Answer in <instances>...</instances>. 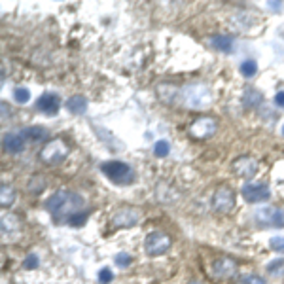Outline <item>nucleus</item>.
<instances>
[{"label":"nucleus","mask_w":284,"mask_h":284,"mask_svg":"<svg viewBox=\"0 0 284 284\" xmlns=\"http://www.w3.org/2000/svg\"><path fill=\"white\" fill-rule=\"evenodd\" d=\"M82 205H84V199L80 197V195L61 190V192L53 193L51 197L47 199L46 209L49 211V214H51L53 218L59 220L65 214H68V218H70L74 212H78L76 209H80Z\"/></svg>","instance_id":"obj_1"},{"label":"nucleus","mask_w":284,"mask_h":284,"mask_svg":"<svg viewBox=\"0 0 284 284\" xmlns=\"http://www.w3.org/2000/svg\"><path fill=\"white\" fill-rule=\"evenodd\" d=\"M182 102L184 106L192 108V110H203L212 102V93L209 86L195 82V84H188L182 89Z\"/></svg>","instance_id":"obj_2"},{"label":"nucleus","mask_w":284,"mask_h":284,"mask_svg":"<svg viewBox=\"0 0 284 284\" xmlns=\"http://www.w3.org/2000/svg\"><path fill=\"white\" fill-rule=\"evenodd\" d=\"M100 171L110 182L118 186H129L135 180L133 167L123 163V161H106V163L100 165Z\"/></svg>","instance_id":"obj_3"},{"label":"nucleus","mask_w":284,"mask_h":284,"mask_svg":"<svg viewBox=\"0 0 284 284\" xmlns=\"http://www.w3.org/2000/svg\"><path fill=\"white\" fill-rule=\"evenodd\" d=\"M140 209L137 206H119L112 212L110 216V224L116 227V229H123V227H133V225L139 224L140 220Z\"/></svg>","instance_id":"obj_4"},{"label":"nucleus","mask_w":284,"mask_h":284,"mask_svg":"<svg viewBox=\"0 0 284 284\" xmlns=\"http://www.w3.org/2000/svg\"><path fill=\"white\" fill-rule=\"evenodd\" d=\"M68 156V146L61 139L49 140L42 150H40V159L47 165H57Z\"/></svg>","instance_id":"obj_5"},{"label":"nucleus","mask_w":284,"mask_h":284,"mask_svg":"<svg viewBox=\"0 0 284 284\" xmlns=\"http://www.w3.org/2000/svg\"><path fill=\"white\" fill-rule=\"evenodd\" d=\"M172 241L165 231H152L144 241V248L150 256H161L171 248Z\"/></svg>","instance_id":"obj_6"},{"label":"nucleus","mask_w":284,"mask_h":284,"mask_svg":"<svg viewBox=\"0 0 284 284\" xmlns=\"http://www.w3.org/2000/svg\"><path fill=\"white\" fill-rule=\"evenodd\" d=\"M254 218L260 225H275V227H284V209H275V206H262L254 212Z\"/></svg>","instance_id":"obj_7"},{"label":"nucleus","mask_w":284,"mask_h":284,"mask_svg":"<svg viewBox=\"0 0 284 284\" xmlns=\"http://www.w3.org/2000/svg\"><path fill=\"white\" fill-rule=\"evenodd\" d=\"M233 206H235V193L227 186L218 188L214 197H212V209L220 214H227V212L233 211Z\"/></svg>","instance_id":"obj_8"},{"label":"nucleus","mask_w":284,"mask_h":284,"mask_svg":"<svg viewBox=\"0 0 284 284\" xmlns=\"http://www.w3.org/2000/svg\"><path fill=\"white\" fill-rule=\"evenodd\" d=\"M216 133V119L214 118H199L190 125V135L197 140H205Z\"/></svg>","instance_id":"obj_9"},{"label":"nucleus","mask_w":284,"mask_h":284,"mask_svg":"<svg viewBox=\"0 0 284 284\" xmlns=\"http://www.w3.org/2000/svg\"><path fill=\"white\" fill-rule=\"evenodd\" d=\"M243 197L248 201V203H260V201H265L269 197V186L265 182H252V184H245L243 186Z\"/></svg>","instance_id":"obj_10"},{"label":"nucleus","mask_w":284,"mask_h":284,"mask_svg":"<svg viewBox=\"0 0 284 284\" xmlns=\"http://www.w3.org/2000/svg\"><path fill=\"white\" fill-rule=\"evenodd\" d=\"M231 171L235 172L237 176H243V178H252V176L258 172V163H256V159L250 158V156H241L239 159L233 161Z\"/></svg>","instance_id":"obj_11"},{"label":"nucleus","mask_w":284,"mask_h":284,"mask_svg":"<svg viewBox=\"0 0 284 284\" xmlns=\"http://www.w3.org/2000/svg\"><path fill=\"white\" fill-rule=\"evenodd\" d=\"M212 271L218 278H231L237 273V264L231 258H218L212 264Z\"/></svg>","instance_id":"obj_12"},{"label":"nucleus","mask_w":284,"mask_h":284,"mask_svg":"<svg viewBox=\"0 0 284 284\" xmlns=\"http://www.w3.org/2000/svg\"><path fill=\"white\" fill-rule=\"evenodd\" d=\"M36 108L40 112L47 114V116H55L59 112V97L55 93H44L38 100H36Z\"/></svg>","instance_id":"obj_13"},{"label":"nucleus","mask_w":284,"mask_h":284,"mask_svg":"<svg viewBox=\"0 0 284 284\" xmlns=\"http://www.w3.org/2000/svg\"><path fill=\"white\" fill-rule=\"evenodd\" d=\"M19 233H21L19 220L15 218L13 214H4L2 216V235H4V239L13 241V239L19 237Z\"/></svg>","instance_id":"obj_14"},{"label":"nucleus","mask_w":284,"mask_h":284,"mask_svg":"<svg viewBox=\"0 0 284 284\" xmlns=\"http://www.w3.org/2000/svg\"><path fill=\"white\" fill-rule=\"evenodd\" d=\"M158 97H159V100H163L165 105H174V102L178 100V97H182V91H180L176 86H172V84H159Z\"/></svg>","instance_id":"obj_15"},{"label":"nucleus","mask_w":284,"mask_h":284,"mask_svg":"<svg viewBox=\"0 0 284 284\" xmlns=\"http://www.w3.org/2000/svg\"><path fill=\"white\" fill-rule=\"evenodd\" d=\"M4 150H8L10 153H21L25 150V140L21 135H13L8 133L4 135Z\"/></svg>","instance_id":"obj_16"},{"label":"nucleus","mask_w":284,"mask_h":284,"mask_svg":"<svg viewBox=\"0 0 284 284\" xmlns=\"http://www.w3.org/2000/svg\"><path fill=\"white\" fill-rule=\"evenodd\" d=\"M211 46L214 49H218V51H224V53H229L233 47V38L231 36H227V34H216V36H211Z\"/></svg>","instance_id":"obj_17"},{"label":"nucleus","mask_w":284,"mask_h":284,"mask_svg":"<svg viewBox=\"0 0 284 284\" xmlns=\"http://www.w3.org/2000/svg\"><path fill=\"white\" fill-rule=\"evenodd\" d=\"M19 135L23 137V140H31V142H38V140L47 139V131L44 127H25Z\"/></svg>","instance_id":"obj_18"},{"label":"nucleus","mask_w":284,"mask_h":284,"mask_svg":"<svg viewBox=\"0 0 284 284\" xmlns=\"http://www.w3.org/2000/svg\"><path fill=\"white\" fill-rule=\"evenodd\" d=\"M264 100V95L258 91V89H246L245 95H243V106L245 108H258Z\"/></svg>","instance_id":"obj_19"},{"label":"nucleus","mask_w":284,"mask_h":284,"mask_svg":"<svg viewBox=\"0 0 284 284\" xmlns=\"http://www.w3.org/2000/svg\"><path fill=\"white\" fill-rule=\"evenodd\" d=\"M66 108H68V112L72 114H84L87 108V100L82 95H72L70 99L66 100Z\"/></svg>","instance_id":"obj_20"},{"label":"nucleus","mask_w":284,"mask_h":284,"mask_svg":"<svg viewBox=\"0 0 284 284\" xmlns=\"http://www.w3.org/2000/svg\"><path fill=\"white\" fill-rule=\"evenodd\" d=\"M0 205L4 206H12L13 205V201H15V192H13V188L12 186H8V184H2L0 186Z\"/></svg>","instance_id":"obj_21"},{"label":"nucleus","mask_w":284,"mask_h":284,"mask_svg":"<svg viewBox=\"0 0 284 284\" xmlns=\"http://www.w3.org/2000/svg\"><path fill=\"white\" fill-rule=\"evenodd\" d=\"M267 273L273 275V277H280V275H284V258L269 262V264H267Z\"/></svg>","instance_id":"obj_22"},{"label":"nucleus","mask_w":284,"mask_h":284,"mask_svg":"<svg viewBox=\"0 0 284 284\" xmlns=\"http://www.w3.org/2000/svg\"><path fill=\"white\" fill-rule=\"evenodd\" d=\"M256 72H258V65H256V61L246 59V61L241 63V74H243L245 78H252Z\"/></svg>","instance_id":"obj_23"},{"label":"nucleus","mask_w":284,"mask_h":284,"mask_svg":"<svg viewBox=\"0 0 284 284\" xmlns=\"http://www.w3.org/2000/svg\"><path fill=\"white\" fill-rule=\"evenodd\" d=\"M169 152H171V144H169L167 140H159V142H156V146H153V153H156L158 158H165V156H169Z\"/></svg>","instance_id":"obj_24"},{"label":"nucleus","mask_w":284,"mask_h":284,"mask_svg":"<svg viewBox=\"0 0 284 284\" xmlns=\"http://www.w3.org/2000/svg\"><path fill=\"white\" fill-rule=\"evenodd\" d=\"M13 97H15V100H17L19 105H25V102H29V99H31V93H29L27 87H15V89H13Z\"/></svg>","instance_id":"obj_25"},{"label":"nucleus","mask_w":284,"mask_h":284,"mask_svg":"<svg viewBox=\"0 0 284 284\" xmlns=\"http://www.w3.org/2000/svg\"><path fill=\"white\" fill-rule=\"evenodd\" d=\"M86 220H87V212L78 211V212H74L72 216L66 220V222H68L70 225H74V227H78V225H84V224H86Z\"/></svg>","instance_id":"obj_26"},{"label":"nucleus","mask_w":284,"mask_h":284,"mask_svg":"<svg viewBox=\"0 0 284 284\" xmlns=\"http://www.w3.org/2000/svg\"><path fill=\"white\" fill-rule=\"evenodd\" d=\"M38 265H40V260L36 254H29L25 258V262H23V267H25V269H36Z\"/></svg>","instance_id":"obj_27"},{"label":"nucleus","mask_w":284,"mask_h":284,"mask_svg":"<svg viewBox=\"0 0 284 284\" xmlns=\"http://www.w3.org/2000/svg\"><path fill=\"white\" fill-rule=\"evenodd\" d=\"M131 262H133V258L127 252H119L118 256H116V265H118V267H127Z\"/></svg>","instance_id":"obj_28"},{"label":"nucleus","mask_w":284,"mask_h":284,"mask_svg":"<svg viewBox=\"0 0 284 284\" xmlns=\"http://www.w3.org/2000/svg\"><path fill=\"white\" fill-rule=\"evenodd\" d=\"M269 245H271V248L275 252L284 254V237H273L271 241H269Z\"/></svg>","instance_id":"obj_29"},{"label":"nucleus","mask_w":284,"mask_h":284,"mask_svg":"<svg viewBox=\"0 0 284 284\" xmlns=\"http://www.w3.org/2000/svg\"><path fill=\"white\" fill-rule=\"evenodd\" d=\"M112 278H114V275H112L110 269H102V271L99 273V282L100 284H110L112 282Z\"/></svg>","instance_id":"obj_30"},{"label":"nucleus","mask_w":284,"mask_h":284,"mask_svg":"<svg viewBox=\"0 0 284 284\" xmlns=\"http://www.w3.org/2000/svg\"><path fill=\"white\" fill-rule=\"evenodd\" d=\"M243 284H265V280L262 277H258V275H245Z\"/></svg>","instance_id":"obj_31"},{"label":"nucleus","mask_w":284,"mask_h":284,"mask_svg":"<svg viewBox=\"0 0 284 284\" xmlns=\"http://www.w3.org/2000/svg\"><path fill=\"white\" fill-rule=\"evenodd\" d=\"M275 102H277L278 106H284V91H278L277 95H275Z\"/></svg>","instance_id":"obj_32"},{"label":"nucleus","mask_w":284,"mask_h":284,"mask_svg":"<svg viewBox=\"0 0 284 284\" xmlns=\"http://www.w3.org/2000/svg\"><path fill=\"white\" fill-rule=\"evenodd\" d=\"M269 6H271L273 10H278V8H280V4H277V2H271V4H269Z\"/></svg>","instance_id":"obj_33"},{"label":"nucleus","mask_w":284,"mask_h":284,"mask_svg":"<svg viewBox=\"0 0 284 284\" xmlns=\"http://www.w3.org/2000/svg\"><path fill=\"white\" fill-rule=\"evenodd\" d=\"M190 284H201V282H197V280H193V282H190Z\"/></svg>","instance_id":"obj_34"},{"label":"nucleus","mask_w":284,"mask_h":284,"mask_svg":"<svg viewBox=\"0 0 284 284\" xmlns=\"http://www.w3.org/2000/svg\"><path fill=\"white\" fill-rule=\"evenodd\" d=\"M282 133H284V127H282Z\"/></svg>","instance_id":"obj_35"}]
</instances>
